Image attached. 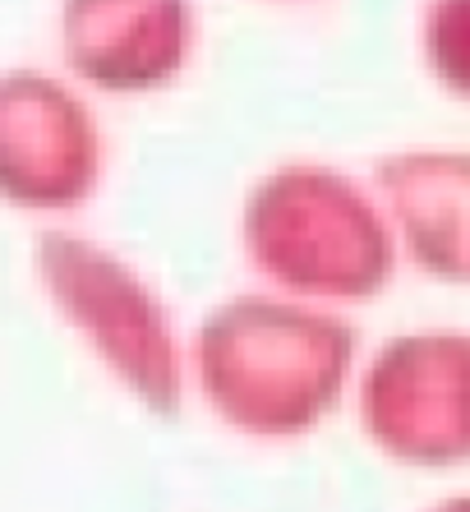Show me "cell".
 Instances as JSON below:
<instances>
[{"label": "cell", "instance_id": "1", "mask_svg": "<svg viewBox=\"0 0 470 512\" xmlns=\"http://www.w3.org/2000/svg\"><path fill=\"white\" fill-rule=\"evenodd\" d=\"M65 42L102 84H148L180 60L185 0H70Z\"/></svg>", "mask_w": 470, "mask_h": 512}, {"label": "cell", "instance_id": "2", "mask_svg": "<svg viewBox=\"0 0 470 512\" xmlns=\"http://www.w3.org/2000/svg\"><path fill=\"white\" fill-rule=\"evenodd\" d=\"M452 512H461V503H457V508H452Z\"/></svg>", "mask_w": 470, "mask_h": 512}]
</instances>
